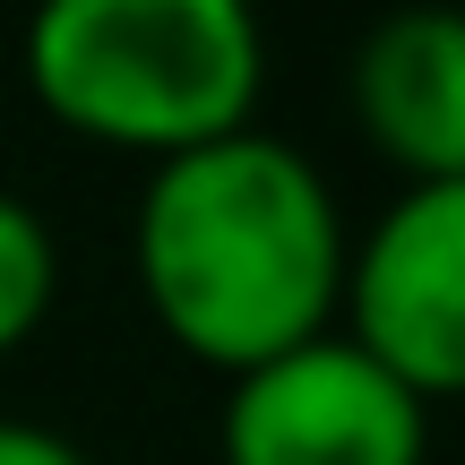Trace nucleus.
I'll return each instance as SVG.
<instances>
[{"label": "nucleus", "mask_w": 465, "mask_h": 465, "mask_svg": "<svg viewBox=\"0 0 465 465\" xmlns=\"http://www.w3.org/2000/svg\"><path fill=\"white\" fill-rule=\"evenodd\" d=\"M345 216L311 155L232 130L147 173L138 199V293L155 328L207 371H259L328 336L345 302Z\"/></svg>", "instance_id": "f257e3e1"}, {"label": "nucleus", "mask_w": 465, "mask_h": 465, "mask_svg": "<svg viewBox=\"0 0 465 465\" xmlns=\"http://www.w3.org/2000/svg\"><path fill=\"white\" fill-rule=\"evenodd\" d=\"M259 78L267 44L250 0H35L26 17L35 104L155 164L250 130Z\"/></svg>", "instance_id": "f03ea898"}, {"label": "nucleus", "mask_w": 465, "mask_h": 465, "mask_svg": "<svg viewBox=\"0 0 465 465\" xmlns=\"http://www.w3.org/2000/svg\"><path fill=\"white\" fill-rule=\"evenodd\" d=\"M224 465H422V397L353 336H311L232 380Z\"/></svg>", "instance_id": "7ed1b4c3"}, {"label": "nucleus", "mask_w": 465, "mask_h": 465, "mask_svg": "<svg viewBox=\"0 0 465 465\" xmlns=\"http://www.w3.org/2000/svg\"><path fill=\"white\" fill-rule=\"evenodd\" d=\"M353 345L422 405L465 397V182L405 190L345 259Z\"/></svg>", "instance_id": "20e7f679"}, {"label": "nucleus", "mask_w": 465, "mask_h": 465, "mask_svg": "<svg viewBox=\"0 0 465 465\" xmlns=\"http://www.w3.org/2000/svg\"><path fill=\"white\" fill-rule=\"evenodd\" d=\"M353 121L414 190L465 182V9H388L353 52Z\"/></svg>", "instance_id": "39448f33"}, {"label": "nucleus", "mask_w": 465, "mask_h": 465, "mask_svg": "<svg viewBox=\"0 0 465 465\" xmlns=\"http://www.w3.org/2000/svg\"><path fill=\"white\" fill-rule=\"evenodd\" d=\"M52 284H61V259H52V232L26 199L0 190V353L26 345L52 311Z\"/></svg>", "instance_id": "423d86ee"}, {"label": "nucleus", "mask_w": 465, "mask_h": 465, "mask_svg": "<svg viewBox=\"0 0 465 465\" xmlns=\"http://www.w3.org/2000/svg\"><path fill=\"white\" fill-rule=\"evenodd\" d=\"M0 465H86V457L44 422H0Z\"/></svg>", "instance_id": "0eeeda50"}]
</instances>
